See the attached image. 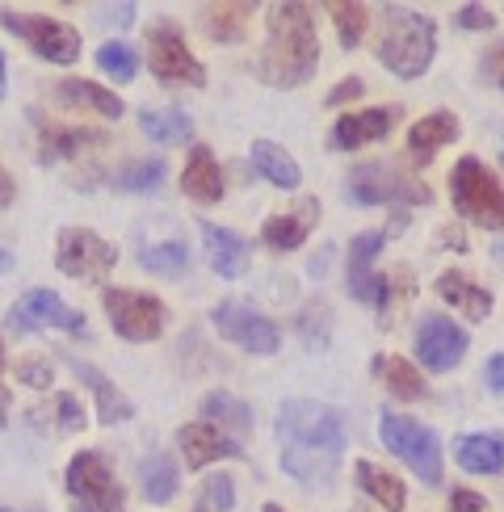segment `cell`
<instances>
[{"label":"cell","mask_w":504,"mask_h":512,"mask_svg":"<svg viewBox=\"0 0 504 512\" xmlns=\"http://www.w3.org/2000/svg\"><path fill=\"white\" fill-rule=\"evenodd\" d=\"M278 441H282V471L307 487H328L345 454V416L328 403L290 399L278 412Z\"/></svg>","instance_id":"obj_1"},{"label":"cell","mask_w":504,"mask_h":512,"mask_svg":"<svg viewBox=\"0 0 504 512\" xmlns=\"http://www.w3.org/2000/svg\"><path fill=\"white\" fill-rule=\"evenodd\" d=\"M320 68V34H315L311 9L290 0V5H273L269 13V38L257 63V76L273 89H299Z\"/></svg>","instance_id":"obj_2"},{"label":"cell","mask_w":504,"mask_h":512,"mask_svg":"<svg viewBox=\"0 0 504 512\" xmlns=\"http://www.w3.org/2000/svg\"><path fill=\"white\" fill-rule=\"evenodd\" d=\"M374 51H378V63H383L387 72H395L399 80L425 76L429 63H433V51H437L433 17L391 5L387 17H383V30H378V47Z\"/></svg>","instance_id":"obj_3"},{"label":"cell","mask_w":504,"mask_h":512,"mask_svg":"<svg viewBox=\"0 0 504 512\" xmlns=\"http://www.w3.org/2000/svg\"><path fill=\"white\" fill-rule=\"evenodd\" d=\"M450 198L462 219H471L475 227L500 231L504 227V185L492 168H483L475 156H462L450 173Z\"/></svg>","instance_id":"obj_4"},{"label":"cell","mask_w":504,"mask_h":512,"mask_svg":"<svg viewBox=\"0 0 504 512\" xmlns=\"http://www.w3.org/2000/svg\"><path fill=\"white\" fill-rule=\"evenodd\" d=\"M345 198L357 202V206H429L433 194L429 185L412 181L408 173H399V168H387V164H362L353 168L349 181H345Z\"/></svg>","instance_id":"obj_5"},{"label":"cell","mask_w":504,"mask_h":512,"mask_svg":"<svg viewBox=\"0 0 504 512\" xmlns=\"http://www.w3.org/2000/svg\"><path fill=\"white\" fill-rule=\"evenodd\" d=\"M378 437H383V445L395 458H404L412 466L420 483H429V487L441 483V445L425 424H416L412 416L383 412V420H378Z\"/></svg>","instance_id":"obj_6"},{"label":"cell","mask_w":504,"mask_h":512,"mask_svg":"<svg viewBox=\"0 0 504 512\" xmlns=\"http://www.w3.org/2000/svg\"><path fill=\"white\" fill-rule=\"evenodd\" d=\"M68 500L72 512H126V496L110 475V462L97 450H84L68 466Z\"/></svg>","instance_id":"obj_7"},{"label":"cell","mask_w":504,"mask_h":512,"mask_svg":"<svg viewBox=\"0 0 504 512\" xmlns=\"http://www.w3.org/2000/svg\"><path fill=\"white\" fill-rule=\"evenodd\" d=\"M101 303H105V315H110L114 332L122 340H131V345H143V340H160L164 336L168 311H164L160 298L139 294V290H114V286H105Z\"/></svg>","instance_id":"obj_8"},{"label":"cell","mask_w":504,"mask_h":512,"mask_svg":"<svg viewBox=\"0 0 504 512\" xmlns=\"http://www.w3.org/2000/svg\"><path fill=\"white\" fill-rule=\"evenodd\" d=\"M59 273L80 277V282H105L110 269L118 265V248L105 244L89 227H63L59 231V252H55Z\"/></svg>","instance_id":"obj_9"},{"label":"cell","mask_w":504,"mask_h":512,"mask_svg":"<svg viewBox=\"0 0 504 512\" xmlns=\"http://www.w3.org/2000/svg\"><path fill=\"white\" fill-rule=\"evenodd\" d=\"M5 30L26 38L38 59H51V63H76L80 59V34L68 26V21H55V17H34V13H17L5 9Z\"/></svg>","instance_id":"obj_10"},{"label":"cell","mask_w":504,"mask_h":512,"mask_svg":"<svg viewBox=\"0 0 504 512\" xmlns=\"http://www.w3.org/2000/svg\"><path fill=\"white\" fill-rule=\"evenodd\" d=\"M147 59H152V76L164 84H206V68L194 59V51L185 47V34L173 21H160V26L147 34Z\"/></svg>","instance_id":"obj_11"},{"label":"cell","mask_w":504,"mask_h":512,"mask_svg":"<svg viewBox=\"0 0 504 512\" xmlns=\"http://www.w3.org/2000/svg\"><path fill=\"white\" fill-rule=\"evenodd\" d=\"M383 244H387L383 231H362L349 244V294L374 311H387L391 303V282L383 273H374V256L383 252Z\"/></svg>","instance_id":"obj_12"},{"label":"cell","mask_w":504,"mask_h":512,"mask_svg":"<svg viewBox=\"0 0 504 512\" xmlns=\"http://www.w3.org/2000/svg\"><path fill=\"white\" fill-rule=\"evenodd\" d=\"M210 324H215L231 345H240L244 353H273L278 349V324L269 315L252 311L248 303H219L210 311Z\"/></svg>","instance_id":"obj_13"},{"label":"cell","mask_w":504,"mask_h":512,"mask_svg":"<svg viewBox=\"0 0 504 512\" xmlns=\"http://www.w3.org/2000/svg\"><path fill=\"white\" fill-rule=\"evenodd\" d=\"M467 345H471V336L462 332L450 315H425L416 328V357H420V366L433 374L454 370L462 353H467Z\"/></svg>","instance_id":"obj_14"},{"label":"cell","mask_w":504,"mask_h":512,"mask_svg":"<svg viewBox=\"0 0 504 512\" xmlns=\"http://www.w3.org/2000/svg\"><path fill=\"white\" fill-rule=\"evenodd\" d=\"M9 324L13 332H34V328H59V332H72V336H84V315L63 307L51 290H26L13 303L9 311Z\"/></svg>","instance_id":"obj_15"},{"label":"cell","mask_w":504,"mask_h":512,"mask_svg":"<svg viewBox=\"0 0 504 512\" xmlns=\"http://www.w3.org/2000/svg\"><path fill=\"white\" fill-rule=\"evenodd\" d=\"M399 122V105H378V110H362V114H345L336 118L332 126V147H341V152H357V147L366 143H378L395 131Z\"/></svg>","instance_id":"obj_16"},{"label":"cell","mask_w":504,"mask_h":512,"mask_svg":"<svg viewBox=\"0 0 504 512\" xmlns=\"http://www.w3.org/2000/svg\"><path fill=\"white\" fill-rule=\"evenodd\" d=\"M59 361H63V366H68L80 382H89V387H93V399H97V420L101 424H122V420H131L135 416V403L131 399H126L118 387H114V382L110 378H105L97 366H89V361H80V357H72V353H55Z\"/></svg>","instance_id":"obj_17"},{"label":"cell","mask_w":504,"mask_h":512,"mask_svg":"<svg viewBox=\"0 0 504 512\" xmlns=\"http://www.w3.org/2000/svg\"><path fill=\"white\" fill-rule=\"evenodd\" d=\"M110 135L89 131V126H59V122H38V160L55 164V160H72L89 147H105Z\"/></svg>","instance_id":"obj_18"},{"label":"cell","mask_w":504,"mask_h":512,"mask_svg":"<svg viewBox=\"0 0 504 512\" xmlns=\"http://www.w3.org/2000/svg\"><path fill=\"white\" fill-rule=\"evenodd\" d=\"M437 294L446 298V303H450L462 319H471V324H483V319L492 315V307H496L492 290H483L479 282H471V277L458 273V269H446V273L437 277Z\"/></svg>","instance_id":"obj_19"},{"label":"cell","mask_w":504,"mask_h":512,"mask_svg":"<svg viewBox=\"0 0 504 512\" xmlns=\"http://www.w3.org/2000/svg\"><path fill=\"white\" fill-rule=\"evenodd\" d=\"M177 441H181V454H185L189 471H202V466H210L215 458H236V454L244 450V445H236L231 437H223L215 424H206V420L185 424Z\"/></svg>","instance_id":"obj_20"},{"label":"cell","mask_w":504,"mask_h":512,"mask_svg":"<svg viewBox=\"0 0 504 512\" xmlns=\"http://www.w3.org/2000/svg\"><path fill=\"white\" fill-rule=\"evenodd\" d=\"M202 244H206V256L210 265H215L219 277H240L248 273L252 265V244L244 236H236V231H227L219 223H202Z\"/></svg>","instance_id":"obj_21"},{"label":"cell","mask_w":504,"mask_h":512,"mask_svg":"<svg viewBox=\"0 0 504 512\" xmlns=\"http://www.w3.org/2000/svg\"><path fill=\"white\" fill-rule=\"evenodd\" d=\"M181 189L189 198H194L198 206H215L223 198V173H219V160L210 147H194L185 160V173H181Z\"/></svg>","instance_id":"obj_22"},{"label":"cell","mask_w":504,"mask_h":512,"mask_svg":"<svg viewBox=\"0 0 504 512\" xmlns=\"http://www.w3.org/2000/svg\"><path fill=\"white\" fill-rule=\"evenodd\" d=\"M315 219H320V202L307 198L299 210H294V215H273V219H265L261 240H265V248H273V252H290V248H299V244L311 236Z\"/></svg>","instance_id":"obj_23"},{"label":"cell","mask_w":504,"mask_h":512,"mask_svg":"<svg viewBox=\"0 0 504 512\" xmlns=\"http://www.w3.org/2000/svg\"><path fill=\"white\" fill-rule=\"evenodd\" d=\"M458 135H462L458 118L446 114V110H437V114H429V118H420L412 131H408V152H412L416 164H429V160L441 152V147L454 143Z\"/></svg>","instance_id":"obj_24"},{"label":"cell","mask_w":504,"mask_h":512,"mask_svg":"<svg viewBox=\"0 0 504 512\" xmlns=\"http://www.w3.org/2000/svg\"><path fill=\"white\" fill-rule=\"evenodd\" d=\"M454 458L471 475H500L504 471V433H475L454 441Z\"/></svg>","instance_id":"obj_25"},{"label":"cell","mask_w":504,"mask_h":512,"mask_svg":"<svg viewBox=\"0 0 504 512\" xmlns=\"http://www.w3.org/2000/svg\"><path fill=\"white\" fill-rule=\"evenodd\" d=\"M202 420L215 424V429L223 437H231L236 445H244V437L252 433V408L240 403L236 395H227V391H215V395L202 399Z\"/></svg>","instance_id":"obj_26"},{"label":"cell","mask_w":504,"mask_h":512,"mask_svg":"<svg viewBox=\"0 0 504 512\" xmlns=\"http://www.w3.org/2000/svg\"><path fill=\"white\" fill-rule=\"evenodd\" d=\"M252 168L269 181V185H278V189H299L303 173H299V164H294V156L286 152V147L278 143H269V139H257L252 143Z\"/></svg>","instance_id":"obj_27"},{"label":"cell","mask_w":504,"mask_h":512,"mask_svg":"<svg viewBox=\"0 0 504 512\" xmlns=\"http://www.w3.org/2000/svg\"><path fill=\"white\" fill-rule=\"evenodd\" d=\"M357 487L374 500V504H383L387 512H404L408 504V492H404V479L383 471V466H374V462H357Z\"/></svg>","instance_id":"obj_28"},{"label":"cell","mask_w":504,"mask_h":512,"mask_svg":"<svg viewBox=\"0 0 504 512\" xmlns=\"http://www.w3.org/2000/svg\"><path fill=\"white\" fill-rule=\"evenodd\" d=\"M374 374L387 382V391L395 395V399H404V403H412V399H420L429 387H425V378H420V370L412 366L408 357H391V353H378L374 357Z\"/></svg>","instance_id":"obj_29"},{"label":"cell","mask_w":504,"mask_h":512,"mask_svg":"<svg viewBox=\"0 0 504 512\" xmlns=\"http://www.w3.org/2000/svg\"><path fill=\"white\" fill-rule=\"evenodd\" d=\"M139 483H143L147 504H168V500L177 496L181 471H177V462L168 458V454H147L139 462Z\"/></svg>","instance_id":"obj_30"},{"label":"cell","mask_w":504,"mask_h":512,"mask_svg":"<svg viewBox=\"0 0 504 512\" xmlns=\"http://www.w3.org/2000/svg\"><path fill=\"white\" fill-rule=\"evenodd\" d=\"M59 101H63V105H80V110H93V114H101V118H122V101H118L110 89L93 84V80L68 76V80L59 84Z\"/></svg>","instance_id":"obj_31"},{"label":"cell","mask_w":504,"mask_h":512,"mask_svg":"<svg viewBox=\"0 0 504 512\" xmlns=\"http://www.w3.org/2000/svg\"><path fill=\"white\" fill-rule=\"evenodd\" d=\"M139 126H143V135L156 143H185L194 135V118L185 110H143Z\"/></svg>","instance_id":"obj_32"},{"label":"cell","mask_w":504,"mask_h":512,"mask_svg":"<svg viewBox=\"0 0 504 512\" xmlns=\"http://www.w3.org/2000/svg\"><path fill=\"white\" fill-rule=\"evenodd\" d=\"M252 9L257 5H210V9H202V17H206L202 30L215 42H236V38H244V26H248Z\"/></svg>","instance_id":"obj_33"},{"label":"cell","mask_w":504,"mask_h":512,"mask_svg":"<svg viewBox=\"0 0 504 512\" xmlns=\"http://www.w3.org/2000/svg\"><path fill=\"white\" fill-rule=\"evenodd\" d=\"M160 181H164V160L160 156L131 160V164H122L114 173V185L126 189V194H147V189H156Z\"/></svg>","instance_id":"obj_34"},{"label":"cell","mask_w":504,"mask_h":512,"mask_svg":"<svg viewBox=\"0 0 504 512\" xmlns=\"http://www.w3.org/2000/svg\"><path fill=\"white\" fill-rule=\"evenodd\" d=\"M139 265L147 273H160V277H177L189 269V248L181 240H168V244H152L139 252Z\"/></svg>","instance_id":"obj_35"},{"label":"cell","mask_w":504,"mask_h":512,"mask_svg":"<svg viewBox=\"0 0 504 512\" xmlns=\"http://www.w3.org/2000/svg\"><path fill=\"white\" fill-rule=\"evenodd\" d=\"M332 21H336V38H341V47L353 51L357 42L366 38V5H349V0H332L328 5Z\"/></svg>","instance_id":"obj_36"},{"label":"cell","mask_w":504,"mask_h":512,"mask_svg":"<svg viewBox=\"0 0 504 512\" xmlns=\"http://www.w3.org/2000/svg\"><path fill=\"white\" fill-rule=\"evenodd\" d=\"M97 68L110 76V80H135V72H139V55H135V47H126V42H105V47L97 51Z\"/></svg>","instance_id":"obj_37"},{"label":"cell","mask_w":504,"mask_h":512,"mask_svg":"<svg viewBox=\"0 0 504 512\" xmlns=\"http://www.w3.org/2000/svg\"><path fill=\"white\" fill-rule=\"evenodd\" d=\"M231 504H236V483H231V475H210L202 483V500L194 512H231Z\"/></svg>","instance_id":"obj_38"},{"label":"cell","mask_w":504,"mask_h":512,"mask_svg":"<svg viewBox=\"0 0 504 512\" xmlns=\"http://www.w3.org/2000/svg\"><path fill=\"white\" fill-rule=\"evenodd\" d=\"M55 408H59V429H63V433H80V429H84V412H80V403H76L68 391L55 399Z\"/></svg>","instance_id":"obj_39"},{"label":"cell","mask_w":504,"mask_h":512,"mask_svg":"<svg viewBox=\"0 0 504 512\" xmlns=\"http://www.w3.org/2000/svg\"><path fill=\"white\" fill-rule=\"evenodd\" d=\"M454 17H458V26H462V30H488L492 21H496L492 9H483V5H462Z\"/></svg>","instance_id":"obj_40"},{"label":"cell","mask_w":504,"mask_h":512,"mask_svg":"<svg viewBox=\"0 0 504 512\" xmlns=\"http://www.w3.org/2000/svg\"><path fill=\"white\" fill-rule=\"evenodd\" d=\"M21 382H30V387H51V366L47 361H26V366L17 370Z\"/></svg>","instance_id":"obj_41"},{"label":"cell","mask_w":504,"mask_h":512,"mask_svg":"<svg viewBox=\"0 0 504 512\" xmlns=\"http://www.w3.org/2000/svg\"><path fill=\"white\" fill-rule=\"evenodd\" d=\"M450 508L454 512H483V496L471 492V487H454V492H450Z\"/></svg>","instance_id":"obj_42"},{"label":"cell","mask_w":504,"mask_h":512,"mask_svg":"<svg viewBox=\"0 0 504 512\" xmlns=\"http://www.w3.org/2000/svg\"><path fill=\"white\" fill-rule=\"evenodd\" d=\"M366 93V84H362V76H345L336 89L328 93V105H341V101H349V97H362Z\"/></svg>","instance_id":"obj_43"},{"label":"cell","mask_w":504,"mask_h":512,"mask_svg":"<svg viewBox=\"0 0 504 512\" xmlns=\"http://www.w3.org/2000/svg\"><path fill=\"white\" fill-rule=\"evenodd\" d=\"M105 17V26H131V17H135V5L126 0V5H101L97 9Z\"/></svg>","instance_id":"obj_44"},{"label":"cell","mask_w":504,"mask_h":512,"mask_svg":"<svg viewBox=\"0 0 504 512\" xmlns=\"http://www.w3.org/2000/svg\"><path fill=\"white\" fill-rule=\"evenodd\" d=\"M483 72H488L500 84V89H504V42H500L496 51H488V59H483Z\"/></svg>","instance_id":"obj_45"},{"label":"cell","mask_w":504,"mask_h":512,"mask_svg":"<svg viewBox=\"0 0 504 512\" xmlns=\"http://www.w3.org/2000/svg\"><path fill=\"white\" fill-rule=\"evenodd\" d=\"M488 387L504 395V353H496V357L488 361Z\"/></svg>","instance_id":"obj_46"},{"label":"cell","mask_w":504,"mask_h":512,"mask_svg":"<svg viewBox=\"0 0 504 512\" xmlns=\"http://www.w3.org/2000/svg\"><path fill=\"white\" fill-rule=\"evenodd\" d=\"M0 374H5V345H0ZM0 424H9V391H5V378H0Z\"/></svg>","instance_id":"obj_47"},{"label":"cell","mask_w":504,"mask_h":512,"mask_svg":"<svg viewBox=\"0 0 504 512\" xmlns=\"http://www.w3.org/2000/svg\"><path fill=\"white\" fill-rule=\"evenodd\" d=\"M13 194H17V185H13V177L5 173V168H0V206H9Z\"/></svg>","instance_id":"obj_48"},{"label":"cell","mask_w":504,"mask_h":512,"mask_svg":"<svg viewBox=\"0 0 504 512\" xmlns=\"http://www.w3.org/2000/svg\"><path fill=\"white\" fill-rule=\"evenodd\" d=\"M9 269H13V256H9L5 248H0V273H9Z\"/></svg>","instance_id":"obj_49"},{"label":"cell","mask_w":504,"mask_h":512,"mask_svg":"<svg viewBox=\"0 0 504 512\" xmlns=\"http://www.w3.org/2000/svg\"><path fill=\"white\" fill-rule=\"evenodd\" d=\"M0 101H5V55H0Z\"/></svg>","instance_id":"obj_50"},{"label":"cell","mask_w":504,"mask_h":512,"mask_svg":"<svg viewBox=\"0 0 504 512\" xmlns=\"http://www.w3.org/2000/svg\"><path fill=\"white\" fill-rule=\"evenodd\" d=\"M265 512H286V508L282 504H265Z\"/></svg>","instance_id":"obj_51"},{"label":"cell","mask_w":504,"mask_h":512,"mask_svg":"<svg viewBox=\"0 0 504 512\" xmlns=\"http://www.w3.org/2000/svg\"><path fill=\"white\" fill-rule=\"evenodd\" d=\"M500 164H504V139H500Z\"/></svg>","instance_id":"obj_52"},{"label":"cell","mask_w":504,"mask_h":512,"mask_svg":"<svg viewBox=\"0 0 504 512\" xmlns=\"http://www.w3.org/2000/svg\"><path fill=\"white\" fill-rule=\"evenodd\" d=\"M0 512H5V508H0Z\"/></svg>","instance_id":"obj_53"}]
</instances>
